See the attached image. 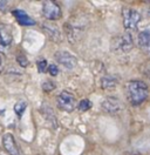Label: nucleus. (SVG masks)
Returning a JSON list of instances; mask_svg holds the SVG:
<instances>
[{
    "mask_svg": "<svg viewBox=\"0 0 150 155\" xmlns=\"http://www.w3.org/2000/svg\"><path fill=\"white\" fill-rule=\"evenodd\" d=\"M127 94H128V99L131 105L139 106L147 100V97L149 95V88L145 82L141 80H134V81L128 82Z\"/></svg>",
    "mask_w": 150,
    "mask_h": 155,
    "instance_id": "1",
    "label": "nucleus"
},
{
    "mask_svg": "<svg viewBox=\"0 0 150 155\" xmlns=\"http://www.w3.org/2000/svg\"><path fill=\"white\" fill-rule=\"evenodd\" d=\"M122 18H123V26L126 29H136L141 21V14L137 11L129 8V7H123L122 10Z\"/></svg>",
    "mask_w": 150,
    "mask_h": 155,
    "instance_id": "2",
    "label": "nucleus"
},
{
    "mask_svg": "<svg viewBox=\"0 0 150 155\" xmlns=\"http://www.w3.org/2000/svg\"><path fill=\"white\" fill-rule=\"evenodd\" d=\"M56 105L61 110H65L67 113L73 112L76 107V99L75 97L67 91H62L56 97Z\"/></svg>",
    "mask_w": 150,
    "mask_h": 155,
    "instance_id": "3",
    "label": "nucleus"
},
{
    "mask_svg": "<svg viewBox=\"0 0 150 155\" xmlns=\"http://www.w3.org/2000/svg\"><path fill=\"white\" fill-rule=\"evenodd\" d=\"M42 14L48 20H57L61 18L62 12L55 1L47 0L42 2Z\"/></svg>",
    "mask_w": 150,
    "mask_h": 155,
    "instance_id": "4",
    "label": "nucleus"
},
{
    "mask_svg": "<svg viewBox=\"0 0 150 155\" xmlns=\"http://www.w3.org/2000/svg\"><path fill=\"white\" fill-rule=\"evenodd\" d=\"M54 58L57 64L62 65L67 69H73L77 65V59L67 51H57L54 54Z\"/></svg>",
    "mask_w": 150,
    "mask_h": 155,
    "instance_id": "5",
    "label": "nucleus"
},
{
    "mask_svg": "<svg viewBox=\"0 0 150 155\" xmlns=\"http://www.w3.org/2000/svg\"><path fill=\"white\" fill-rule=\"evenodd\" d=\"M112 47L116 48L120 52H129L134 47V41L129 33H124L121 35H117L112 41Z\"/></svg>",
    "mask_w": 150,
    "mask_h": 155,
    "instance_id": "6",
    "label": "nucleus"
},
{
    "mask_svg": "<svg viewBox=\"0 0 150 155\" xmlns=\"http://www.w3.org/2000/svg\"><path fill=\"white\" fill-rule=\"evenodd\" d=\"M2 146L9 155H21L18 145L15 142V139L11 133H6L2 135Z\"/></svg>",
    "mask_w": 150,
    "mask_h": 155,
    "instance_id": "7",
    "label": "nucleus"
},
{
    "mask_svg": "<svg viewBox=\"0 0 150 155\" xmlns=\"http://www.w3.org/2000/svg\"><path fill=\"white\" fill-rule=\"evenodd\" d=\"M121 101L119 99L114 97H108L103 100L102 102V109L106 113H109V114H115L117 112L121 110Z\"/></svg>",
    "mask_w": 150,
    "mask_h": 155,
    "instance_id": "8",
    "label": "nucleus"
},
{
    "mask_svg": "<svg viewBox=\"0 0 150 155\" xmlns=\"http://www.w3.org/2000/svg\"><path fill=\"white\" fill-rule=\"evenodd\" d=\"M13 41V34L8 26L0 22V49L7 48Z\"/></svg>",
    "mask_w": 150,
    "mask_h": 155,
    "instance_id": "9",
    "label": "nucleus"
},
{
    "mask_svg": "<svg viewBox=\"0 0 150 155\" xmlns=\"http://www.w3.org/2000/svg\"><path fill=\"white\" fill-rule=\"evenodd\" d=\"M137 44H139V47L143 52L150 54V26L145 27L143 31H141L139 33Z\"/></svg>",
    "mask_w": 150,
    "mask_h": 155,
    "instance_id": "10",
    "label": "nucleus"
},
{
    "mask_svg": "<svg viewBox=\"0 0 150 155\" xmlns=\"http://www.w3.org/2000/svg\"><path fill=\"white\" fill-rule=\"evenodd\" d=\"M12 14L15 17L17 21L20 25H22V26H33V25H35V21L32 19L25 11L13 10L12 11Z\"/></svg>",
    "mask_w": 150,
    "mask_h": 155,
    "instance_id": "11",
    "label": "nucleus"
},
{
    "mask_svg": "<svg viewBox=\"0 0 150 155\" xmlns=\"http://www.w3.org/2000/svg\"><path fill=\"white\" fill-rule=\"evenodd\" d=\"M119 84V78H116L115 75H106L102 78L101 80V87L103 89H112V88L116 87V85Z\"/></svg>",
    "mask_w": 150,
    "mask_h": 155,
    "instance_id": "12",
    "label": "nucleus"
},
{
    "mask_svg": "<svg viewBox=\"0 0 150 155\" xmlns=\"http://www.w3.org/2000/svg\"><path fill=\"white\" fill-rule=\"evenodd\" d=\"M42 28L46 31V33L48 34V37L54 40V41H60L61 37H60V32L56 28V26H48V25H44Z\"/></svg>",
    "mask_w": 150,
    "mask_h": 155,
    "instance_id": "13",
    "label": "nucleus"
},
{
    "mask_svg": "<svg viewBox=\"0 0 150 155\" xmlns=\"http://www.w3.org/2000/svg\"><path fill=\"white\" fill-rule=\"evenodd\" d=\"M26 107H27V102H25V101H20V102L14 105L13 109H14V113L17 114V116H18L19 119L22 116L25 109H26Z\"/></svg>",
    "mask_w": 150,
    "mask_h": 155,
    "instance_id": "14",
    "label": "nucleus"
},
{
    "mask_svg": "<svg viewBox=\"0 0 150 155\" xmlns=\"http://www.w3.org/2000/svg\"><path fill=\"white\" fill-rule=\"evenodd\" d=\"M93 106V104H92V101L90 100H87V99H84V100H81L79 104H77V109L80 110V112H87L88 109H90Z\"/></svg>",
    "mask_w": 150,
    "mask_h": 155,
    "instance_id": "15",
    "label": "nucleus"
},
{
    "mask_svg": "<svg viewBox=\"0 0 150 155\" xmlns=\"http://www.w3.org/2000/svg\"><path fill=\"white\" fill-rule=\"evenodd\" d=\"M37 66H38V71L40 73H45L46 71H48V64H47V61L45 59L39 60L37 62Z\"/></svg>",
    "mask_w": 150,
    "mask_h": 155,
    "instance_id": "16",
    "label": "nucleus"
},
{
    "mask_svg": "<svg viewBox=\"0 0 150 155\" xmlns=\"http://www.w3.org/2000/svg\"><path fill=\"white\" fill-rule=\"evenodd\" d=\"M17 61H18V64L21 67H26L28 65V59L26 58L25 54H19L17 57Z\"/></svg>",
    "mask_w": 150,
    "mask_h": 155,
    "instance_id": "17",
    "label": "nucleus"
},
{
    "mask_svg": "<svg viewBox=\"0 0 150 155\" xmlns=\"http://www.w3.org/2000/svg\"><path fill=\"white\" fill-rule=\"evenodd\" d=\"M54 88H55L54 82L46 81V82H44V84H42V89H44V91H46V92H51V91H53Z\"/></svg>",
    "mask_w": 150,
    "mask_h": 155,
    "instance_id": "18",
    "label": "nucleus"
},
{
    "mask_svg": "<svg viewBox=\"0 0 150 155\" xmlns=\"http://www.w3.org/2000/svg\"><path fill=\"white\" fill-rule=\"evenodd\" d=\"M48 72H49V74L52 75V77H56L57 75V73H59V68L56 65H48Z\"/></svg>",
    "mask_w": 150,
    "mask_h": 155,
    "instance_id": "19",
    "label": "nucleus"
},
{
    "mask_svg": "<svg viewBox=\"0 0 150 155\" xmlns=\"http://www.w3.org/2000/svg\"><path fill=\"white\" fill-rule=\"evenodd\" d=\"M7 5H8L7 1H0V11L1 12H6L7 11Z\"/></svg>",
    "mask_w": 150,
    "mask_h": 155,
    "instance_id": "20",
    "label": "nucleus"
},
{
    "mask_svg": "<svg viewBox=\"0 0 150 155\" xmlns=\"http://www.w3.org/2000/svg\"><path fill=\"white\" fill-rule=\"evenodd\" d=\"M1 71H2V57L0 55V73H1Z\"/></svg>",
    "mask_w": 150,
    "mask_h": 155,
    "instance_id": "21",
    "label": "nucleus"
},
{
    "mask_svg": "<svg viewBox=\"0 0 150 155\" xmlns=\"http://www.w3.org/2000/svg\"><path fill=\"white\" fill-rule=\"evenodd\" d=\"M145 75H147V77H148V79L150 80V68L147 71V72H145Z\"/></svg>",
    "mask_w": 150,
    "mask_h": 155,
    "instance_id": "22",
    "label": "nucleus"
}]
</instances>
